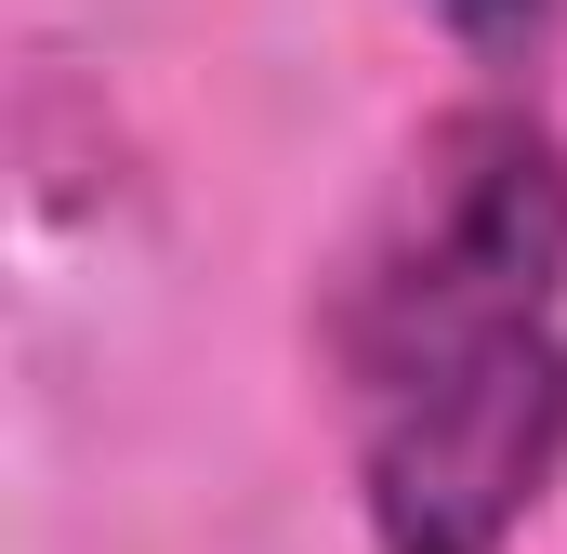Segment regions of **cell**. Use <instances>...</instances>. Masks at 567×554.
Returning <instances> with one entry per match:
<instances>
[{
	"instance_id": "6da1fadb",
	"label": "cell",
	"mask_w": 567,
	"mask_h": 554,
	"mask_svg": "<svg viewBox=\"0 0 567 554\" xmlns=\"http://www.w3.org/2000/svg\"><path fill=\"white\" fill-rule=\"evenodd\" d=\"M567 145L462 106L423 145L410 225L343 290L357 502L383 554H502L567 462Z\"/></svg>"
},
{
	"instance_id": "7a4b0ae2",
	"label": "cell",
	"mask_w": 567,
	"mask_h": 554,
	"mask_svg": "<svg viewBox=\"0 0 567 554\" xmlns=\"http://www.w3.org/2000/svg\"><path fill=\"white\" fill-rule=\"evenodd\" d=\"M435 27L462 40V53H488V66H515L542 27H555V0H435Z\"/></svg>"
}]
</instances>
